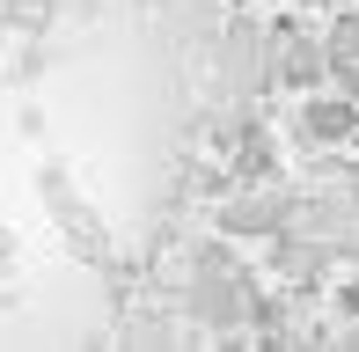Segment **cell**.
<instances>
[{
  "mask_svg": "<svg viewBox=\"0 0 359 352\" xmlns=\"http://www.w3.org/2000/svg\"><path fill=\"white\" fill-rule=\"evenodd\" d=\"M352 125H359V110L345 103V95H316V103L301 110V133L308 140H352Z\"/></svg>",
  "mask_w": 359,
  "mask_h": 352,
  "instance_id": "obj_1",
  "label": "cell"
},
{
  "mask_svg": "<svg viewBox=\"0 0 359 352\" xmlns=\"http://www.w3.org/2000/svg\"><path fill=\"white\" fill-rule=\"evenodd\" d=\"M308 52H316V44H293V52L279 59V67H286V81H316V59H308Z\"/></svg>",
  "mask_w": 359,
  "mask_h": 352,
  "instance_id": "obj_2",
  "label": "cell"
},
{
  "mask_svg": "<svg viewBox=\"0 0 359 352\" xmlns=\"http://www.w3.org/2000/svg\"><path fill=\"white\" fill-rule=\"evenodd\" d=\"M337 309H345L352 323H359V286H345V294H337Z\"/></svg>",
  "mask_w": 359,
  "mask_h": 352,
  "instance_id": "obj_3",
  "label": "cell"
}]
</instances>
